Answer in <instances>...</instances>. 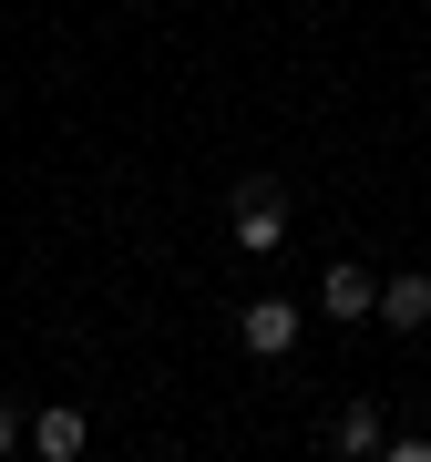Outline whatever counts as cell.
<instances>
[{
  "mask_svg": "<svg viewBox=\"0 0 431 462\" xmlns=\"http://www.w3.org/2000/svg\"><path fill=\"white\" fill-rule=\"evenodd\" d=\"M83 442H93V421L72 411V401H51V411H32V452H41V462H83Z\"/></svg>",
  "mask_w": 431,
  "mask_h": 462,
  "instance_id": "8992f818",
  "label": "cell"
},
{
  "mask_svg": "<svg viewBox=\"0 0 431 462\" xmlns=\"http://www.w3.org/2000/svg\"><path fill=\"white\" fill-rule=\"evenodd\" d=\"M21 442H32V421H21V411H11V401H0V462H11Z\"/></svg>",
  "mask_w": 431,
  "mask_h": 462,
  "instance_id": "52a82bcc",
  "label": "cell"
},
{
  "mask_svg": "<svg viewBox=\"0 0 431 462\" xmlns=\"http://www.w3.org/2000/svg\"><path fill=\"white\" fill-rule=\"evenodd\" d=\"M226 226H236V247H247V257H278V247H288V226H298V206H288V185H278V175H247V185L226 196Z\"/></svg>",
  "mask_w": 431,
  "mask_h": 462,
  "instance_id": "6da1fadb",
  "label": "cell"
},
{
  "mask_svg": "<svg viewBox=\"0 0 431 462\" xmlns=\"http://www.w3.org/2000/svg\"><path fill=\"white\" fill-rule=\"evenodd\" d=\"M381 329H400V339L431 329V278H421V267H390V278H381Z\"/></svg>",
  "mask_w": 431,
  "mask_h": 462,
  "instance_id": "277c9868",
  "label": "cell"
},
{
  "mask_svg": "<svg viewBox=\"0 0 431 462\" xmlns=\"http://www.w3.org/2000/svg\"><path fill=\"white\" fill-rule=\"evenodd\" d=\"M236 339H247L257 360H288V349H298V298H247V309H236Z\"/></svg>",
  "mask_w": 431,
  "mask_h": 462,
  "instance_id": "3957f363",
  "label": "cell"
},
{
  "mask_svg": "<svg viewBox=\"0 0 431 462\" xmlns=\"http://www.w3.org/2000/svg\"><path fill=\"white\" fill-rule=\"evenodd\" d=\"M318 319H339V329L381 319V278H370L360 257H329V278H318Z\"/></svg>",
  "mask_w": 431,
  "mask_h": 462,
  "instance_id": "7a4b0ae2",
  "label": "cell"
},
{
  "mask_svg": "<svg viewBox=\"0 0 431 462\" xmlns=\"http://www.w3.org/2000/svg\"><path fill=\"white\" fill-rule=\"evenodd\" d=\"M329 452H349V462L390 452V421H381V401H339V411H329Z\"/></svg>",
  "mask_w": 431,
  "mask_h": 462,
  "instance_id": "5b68a950",
  "label": "cell"
}]
</instances>
